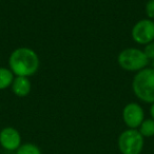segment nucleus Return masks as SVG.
Returning a JSON list of instances; mask_svg holds the SVG:
<instances>
[{
	"instance_id": "nucleus-11",
	"label": "nucleus",
	"mask_w": 154,
	"mask_h": 154,
	"mask_svg": "<svg viewBox=\"0 0 154 154\" xmlns=\"http://www.w3.org/2000/svg\"><path fill=\"white\" fill-rule=\"evenodd\" d=\"M16 154H42V152H41L40 148L35 143H26L18 148Z\"/></svg>"
},
{
	"instance_id": "nucleus-7",
	"label": "nucleus",
	"mask_w": 154,
	"mask_h": 154,
	"mask_svg": "<svg viewBox=\"0 0 154 154\" xmlns=\"http://www.w3.org/2000/svg\"><path fill=\"white\" fill-rule=\"evenodd\" d=\"M21 145V135L17 129L5 127L0 131V146L5 150L17 151Z\"/></svg>"
},
{
	"instance_id": "nucleus-6",
	"label": "nucleus",
	"mask_w": 154,
	"mask_h": 154,
	"mask_svg": "<svg viewBox=\"0 0 154 154\" xmlns=\"http://www.w3.org/2000/svg\"><path fill=\"white\" fill-rule=\"evenodd\" d=\"M145 119V111L137 103H129L122 109V120L128 129H138Z\"/></svg>"
},
{
	"instance_id": "nucleus-15",
	"label": "nucleus",
	"mask_w": 154,
	"mask_h": 154,
	"mask_svg": "<svg viewBox=\"0 0 154 154\" xmlns=\"http://www.w3.org/2000/svg\"><path fill=\"white\" fill-rule=\"evenodd\" d=\"M150 66H150V68H152V69H153V70H154V59L150 61Z\"/></svg>"
},
{
	"instance_id": "nucleus-9",
	"label": "nucleus",
	"mask_w": 154,
	"mask_h": 154,
	"mask_svg": "<svg viewBox=\"0 0 154 154\" xmlns=\"http://www.w3.org/2000/svg\"><path fill=\"white\" fill-rule=\"evenodd\" d=\"M15 75L13 74L10 68L0 66V90H5L12 86Z\"/></svg>"
},
{
	"instance_id": "nucleus-5",
	"label": "nucleus",
	"mask_w": 154,
	"mask_h": 154,
	"mask_svg": "<svg viewBox=\"0 0 154 154\" xmlns=\"http://www.w3.org/2000/svg\"><path fill=\"white\" fill-rule=\"evenodd\" d=\"M131 36L135 42L141 45L154 41V20L149 18L138 20L131 30Z\"/></svg>"
},
{
	"instance_id": "nucleus-13",
	"label": "nucleus",
	"mask_w": 154,
	"mask_h": 154,
	"mask_svg": "<svg viewBox=\"0 0 154 154\" xmlns=\"http://www.w3.org/2000/svg\"><path fill=\"white\" fill-rule=\"evenodd\" d=\"M143 53L146 54V56L148 57V59L151 61V60L154 59V41L148 43V45H145V49L143 50Z\"/></svg>"
},
{
	"instance_id": "nucleus-1",
	"label": "nucleus",
	"mask_w": 154,
	"mask_h": 154,
	"mask_svg": "<svg viewBox=\"0 0 154 154\" xmlns=\"http://www.w3.org/2000/svg\"><path fill=\"white\" fill-rule=\"evenodd\" d=\"M40 66L37 53L31 48L15 49L9 57V68L15 76L29 77L35 75Z\"/></svg>"
},
{
	"instance_id": "nucleus-12",
	"label": "nucleus",
	"mask_w": 154,
	"mask_h": 154,
	"mask_svg": "<svg viewBox=\"0 0 154 154\" xmlns=\"http://www.w3.org/2000/svg\"><path fill=\"white\" fill-rule=\"evenodd\" d=\"M145 13L149 19L154 20V0H148L145 7Z\"/></svg>"
},
{
	"instance_id": "nucleus-4",
	"label": "nucleus",
	"mask_w": 154,
	"mask_h": 154,
	"mask_svg": "<svg viewBox=\"0 0 154 154\" xmlns=\"http://www.w3.org/2000/svg\"><path fill=\"white\" fill-rule=\"evenodd\" d=\"M145 138L137 129H127L118 136L117 146L122 154H140Z\"/></svg>"
},
{
	"instance_id": "nucleus-16",
	"label": "nucleus",
	"mask_w": 154,
	"mask_h": 154,
	"mask_svg": "<svg viewBox=\"0 0 154 154\" xmlns=\"http://www.w3.org/2000/svg\"><path fill=\"white\" fill-rule=\"evenodd\" d=\"M0 1H1V0H0Z\"/></svg>"
},
{
	"instance_id": "nucleus-2",
	"label": "nucleus",
	"mask_w": 154,
	"mask_h": 154,
	"mask_svg": "<svg viewBox=\"0 0 154 154\" xmlns=\"http://www.w3.org/2000/svg\"><path fill=\"white\" fill-rule=\"evenodd\" d=\"M133 94L145 103H154V70L145 68L137 72L132 79Z\"/></svg>"
},
{
	"instance_id": "nucleus-8",
	"label": "nucleus",
	"mask_w": 154,
	"mask_h": 154,
	"mask_svg": "<svg viewBox=\"0 0 154 154\" xmlns=\"http://www.w3.org/2000/svg\"><path fill=\"white\" fill-rule=\"evenodd\" d=\"M12 92L18 97H26L30 94L32 90V85L29 77L23 76H15L13 82H12Z\"/></svg>"
},
{
	"instance_id": "nucleus-10",
	"label": "nucleus",
	"mask_w": 154,
	"mask_h": 154,
	"mask_svg": "<svg viewBox=\"0 0 154 154\" xmlns=\"http://www.w3.org/2000/svg\"><path fill=\"white\" fill-rule=\"evenodd\" d=\"M137 130L143 135V138H145V137H153L154 136V119H152V118H145Z\"/></svg>"
},
{
	"instance_id": "nucleus-3",
	"label": "nucleus",
	"mask_w": 154,
	"mask_h": 154,
	"mask_svg": "<svg viewBox=\"0 0 154 154\" xmlns=\"http://www.w3.org/2000/svg\"><path fill=\"white\" fill-rule=\"evenodd\" d=\"M117 63L122 70L137 73L147 68L150 63V60L148 59L143 50L137 48H127L118 54Z\"/></svg>"
},
{
	"instance_id": "nucleus-14",
	"label": "nucleus",
	"mask_w": 154,
	"mask_h": 154,
	"mask_svg": "<svg viewBox=\"0 0 154 154\" xmlns=\"http://www.w3.org/2000/svg\"><path fill=\"white\" fill-rule=\"evenodd\" d=\"M150 116L152 119H154V103H151V107H150Z\"/></svg>"
}]
</instances>
